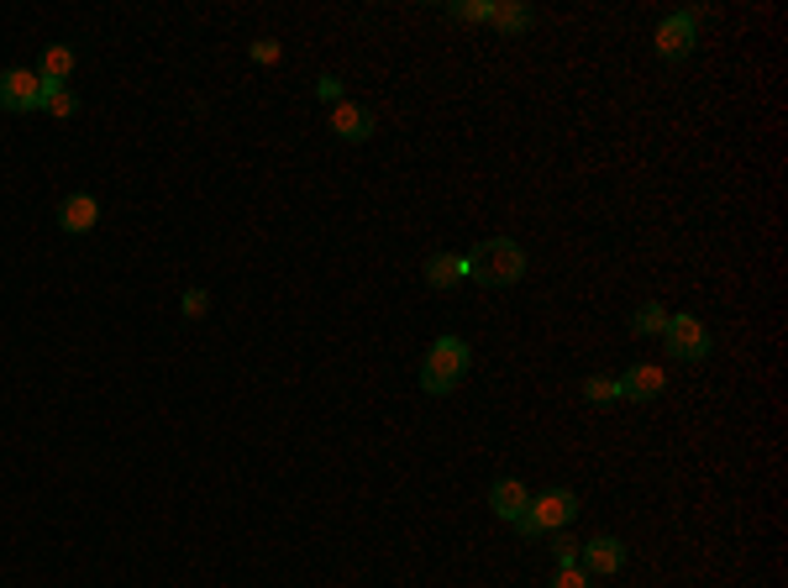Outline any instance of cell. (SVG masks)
Masks as SVG:
<instances>
[{"label": "cell", "mask_w": 788, "mask_h": 588, "mask_svg": "<svg viewBox=\"0 0 788 588\" xmlns=\"http://www.w3.org/2000/svg\"><path fill=\"white\" fill-rule=\"evenodd\" d=\"M521 274H525V247L510 242V236L478 242L474 258H468V279H478L484 289H504V284H515Z\"/></svg>", "instance_id": "6da1fadb"}, {"label": "cell", "mask_w": 788, "mask_h": 588, "mask_svg": "<svg viewBox=\"0 0 788 588\" xmlns=\"http://www.w3.org/2000/svg\"><path fill=\"white\" fill-rule=\"evenodd\" d=\"M468 363H474V353H468L463 336H436L426 353V368H421V389L426 395H453L457 384L468 378Z\"/></svg>", "instance_id": "7a4b0ae2"}, {"label": "cell", "mask_w": 788, "mask_h": 588, "mask_svg": "<svg viewBox=\"0 0 788 588\" xmlns=\"http://www.w3.org/2000/svg\"><path fill=\"white\" fill-rule=\"evenodd\" d=\"M574 515H578V495H574V489H547V495H531L525 515L515 520V531H521V536H531V542H542V536H552V531H563Z\"/></svg>", "instance_id": "3957f363"}, {"label": "cell", "mask_w": 788, "mask_h": 588, "mask_svg": "<svg viewBox=\"0 0 788 588\" xmlns=\"http://www.w3.org/2000/svg\"><path fill=\"white\" fill-rule=\"evenodd\" d=\"M663 342H668V353L678 357V363H704V357L715 353V336L704 331V321H699V315H668Z\"/></svg>", "instance_id": "277c9868"}, {"label": "cell", "mask_w": 788, "mask_h": 588, "mask_svg": "<svg viewBox=\"0 0 788 588\" xmlns=\"http://www.w3.org/2000/svg\"><path fill=\"white\" fill-rule=\"evenodd\" d=\"M0 111H11V117L43 111V79H37V69H5L0 74Z\"/></svg>", "instance_id": "5b68a950"}, {"label": "cell", "mask_w": 788, "mask_h": 588, "mask_svg": "<svg viewBox=\"0 0 788 588\" xmlns=\"http://www.w3.org/2000/svg\"><path fill=\"white\" fill-rule=\"evenodd\" d=\"M693 43H699V26H693L684 11H668V16L657 22V32H652L657 58H668V64H684V58L693 53Z\"/></svg>", "instance_id": "8992f818"}, {"label": "cell", "mask_w": 788, "mask_h": 588, "mask_svg": "<svg viewBox=\"0 0 788 588\" xmlns=\"http://www.w3.org/2000/svg\"><path fill=\"white\" fill-rule=\"evenodd\" d=\"M578 567H584L589 578H615L625 567V542L621 536H589L584 552H578Z\"/></svg>", "instance_id": "52a82bcc"}, {"label": "cell", "mask_w": 788, "mask_h": 588, "mask_svg": "<svg viewBox=\"0 0 788 588\" xmlns=\"http://www.w3.org/2000/svg\"><path fill=\"white\" fill-rule=\"evenodd\" d=\"M326 126H332L342 142H368L374 132H379V117H374L368 106H353V100H342V106H332Z\"/></svg>", "instance_id": "ba28073f"}, {"label": "cell", "mask_w": 788, "mask_h": 588, "mask_svg": "<svg viewBox=\"0 0 788 588\" xmlns=\"http://www.w3.org/2000/svg\"><path fill=\"white\" fill-rule=\"evenodd\" d=\"M668 389V374L657 363H636L631 374H621V400H657Z\"/></svg>", "instance_id": "9c48e42d"}, {"label": "cell", "mask_w": 788, "mask_h": 588, "mask_svg": "<svg viewBox=\"0 0 788 588\" xmlns=\"http://www.w3.org/2000/svg\"><path fill=\"white\" fill-rule=\"evenodd\" d=\"M525 504H531V495H525L521 478H495V489H489V510H495V515L515 525V520L525 515Z\"/></svg>", "instance_id": "30bf717a"}, {"label": "cell", "mask_w": 788, "mask_h": 588, "mask_svg": "<svg viewBox=\"0 0 788 588\" xmlns=\"http://www.w3.org/2000/svg\"><path fill=\"white\" fill-rule=\"evenodd\" d=\"M96 221H100V206H96V195H69L64 206H58V226L69 236H85V232H96Z\"/></svg>", "instance_id": "8fae6325"}, {"label": "cell", "mask_w": 788, "mask_h": 588, "mask_svg": "<svg viewBox=\"0 0 788 588\" xmlns=\"http://www.w3.org/2000/svg\"><path fill=\"white\" fill-rule=\"evenodd\" d=\"M468 279V258L463 253H436V258L426 263V284L431 289H453V284Z\"/></svg>", "instance_id": "7c38bea8"}, {"label": "cell", "mask_w": 788, "mask_h": 588, "mask_svg": "<svg viewBox=\"0 0 788 588\" xmlns=\"http://www.w3.org/2000/svg\"><path fill=\"white\" fill-rule=\"evenodd\" d=\"M69 74H74V47H64V43L43 47V64H37V79H48V85H69Z\"/></svg>", "instance_id": "4fadbf2b"}, {"label": "cell", "mask_w": 788, "mask_h": 588, "mask_svg": "<svg viewBox=\"0 0 788 588\" xmlns=\"http://www.w3.org/2000/svg\"><path fill=\"white\" fill-rule=\"evenodd\" d=\"M536 22V11H531V5H521V0H495V11H489V26H500V32H510V37H515V32H525V26Z\"/></svg>", "instance_id": "5bb4252c"}, {"label": "cell", "mask_w": 788, "mask_h": 588, "mask_svg": "<svg viewBox=\"0 0 788 588\" xmlns=\"http://www.w3.org/2000/svg\"><path fill=\"white\" fill-rule=\"evenodd\" d=\"M43 111L58 121H69L74 111H79V95H74L69 85H48V79H43Z\"/></svg>", "instance_id": "9a60e30c"}, {"label": "cell", "mask_w": 788, "mask_h": 588, "mask_svg": "<svg viewBox=\"0 0 788 588\" xmlns=\"http://www.w3.org/2000/svg\"><path fill=\"white\" fill-rule=\"evenodd\" d=\"M584 400H589V404H615V400H621V378H610V374L584 378Z\"/></svg>", "instance_id": "2e32d148"}, {"label": "cell", "mask_w": 788, "mask_h": 588, "mask_svg": "<svg viewBox=\"0 0 788 588\" xmlns=\"http://www.w3.org/2000/svg\"><path fill=\"white\" fill-rule=\"evenodd\" d=\"M631 331H636V336H663V331H668V310H663V306H642V310H636V321H631Z\"/></svg>", "instance_id": "e0dca14e"}, {"label": "cell", "mask_w": 788, "mask_h": 588, "mask_svg": "<svg viewBox=\"0 0 788 588\" xmlns=\"http://www.w3.org/2000/svg\"><path fill=\"white\" fill-rule=\"evenodd\" d=\"M489 11H495V0H453L447 5L453 22H489Z\"/></svg>", "instance_id": "ac0fdd59"}, {"label": "cell", "mask_w": 788, "mask_h": 588, "mask_svg": "<svg viewBox=\"0 0 788 588\" xmlns=\"http://www.w3.org/2000/svg\"><path fill=\"white\" fill-rule=\"evenodd\" d=\"M547 546H552V557H557V567H574V563H578V552H584V542H574V536H563V531H552V536H547Z\"/></svg>", "instance_id": "d6986e66"}, {"label": "cell", "mask_w": 788, "mask_h": 588, "mask_svg": "<svg viewBox=\"0 0 788 588\" xmlns=\"http://www.w3.org/2000/svg\"><path fill=\"white\" fill-rule=\"evenodd\" d=\"M552 588H589V573L584 567H557V578H552Z\"/></svg>", "instance_id": "ffe728a7"}, {"label": "cell", "mask_w": 788, "mask_h": 588, "mask_svg": "<svg viewBox=\"0 0 788 588\" xmlns=\"http://www.w3.org/2000/svg\"><path fill=\"white\" fill-rule=\"evenodd\" d=\"M315 95H321L326 106H342V79H336V74H321V79H315Z\"/></svg>", "instance_id": "44dd1931"}, {"label": "cell", "mask_w": 788, "mask_h": 588, "mask_svg": "<svg viewBox=\"0 0 788 588\" xmlns=\"http://www.w3.org/2000/svg\"><path fill=\"white\" fill-rule=\"evenodd\" d=\"M206 310H211V295H206V289H185V315H190V321H200Z\"/></svg>", "instance_id": "7402d4cb"}, {"label": "cell", "mask_w": 788, "mask_h": 588, "mask_svg": "<svg viewBox=\"0 0 788 588\" xmlns=\"http://www.w3.org/2000/svg\"><path fill=\"white\" fill-rule=\"evenodd\" d=\"M253 58H258V64H279V43H274V37L253 43Z\"/></svg>", "instance_id": "603a6c76"}]
</instances>
